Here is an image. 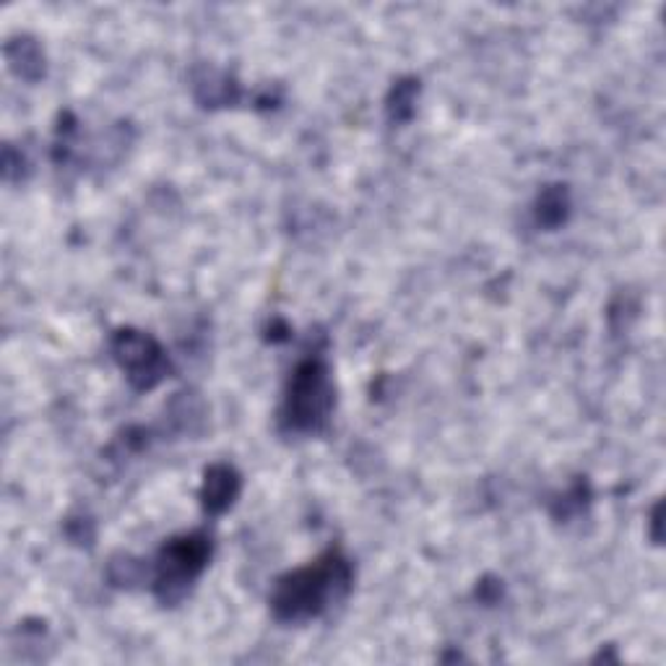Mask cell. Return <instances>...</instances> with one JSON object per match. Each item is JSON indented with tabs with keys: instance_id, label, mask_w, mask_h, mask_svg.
I'll return each instance as SVG.
<instances>
[{
	"instance_id": "6da1fadb",
	"label": "cell",
	"mask_w": 666,
	"mask_h": 666,
	"mask_svg": "<svg viewBox=\"0 0 666 666\" xmlns=\"http://www.w3.org/2000/svg\"><path fill=\"white\" fill-rule=\"evenodd\" d=\"M351 580L355 573L349 560L338 550H329L316 563L297 567L277 580L271 593L273 617L282 623H308L321 617L349 593Z\"/></svg>"
},
{
	"instance_id": "7a4b0ae2",
	"label": "cell",
	"mask_w": 666,
	"mask_h": 666,
	"mask_svg": "<svg viewBox=\"0 0 666 666\" xmlns=\"http://www.w3.org/2000/svg\"><path fill=\"white\" fill-rule=\"evenodd\" d=\"M333 409V383L331 370L323 357H308L297 364L286 383L282 411L284 433L316 435L329 424Z\"/></svg>"
},
{
	"instance_id": "3957f363",
	"label": "cell",
	"mask_w": 666,
	"mask_h": 666,
	"mask_svg": "<svg viewBox=\"0 0 666 666\" xmlns=\"http://www.w3.org/2000/svg\"><path fill=\"white\" fill-rule=\"evenodd\" d=\"M208 560H212V539L204 531L169 539L156 554L152 567L156 599L165 606L182 602L201 573L206 571Z\"/></svg>"
},
{
	"instance_id": "277c9868",
	"label": "cell",
	"mask_w": 666,
	"mask_h": 666,
	"mask_svg": "<svg viewBox=\"0 0 666 666\" xmlns=\"http://www.w3.org/2000/svg\"><path fill=\"white\" fill-rule=\"evenodd\" d=\"M110 349H113L115 362L120 364V370L126 372L128 383L136 390H152L167 377L169 359L159 342L149 333L120 329L113 336Z\"/></svg>"
},
{
	"instance_id": "5b68a950",
	"label": "cell",
	"mask_w": 666,
	"mask_h": 666,
	"mask_svg": "<svg viewBox=\"0 0 666 666\" xmlns=\"http://www.w3.org/2000/svg\"><path fill=\"white\" fill-rule=\"evenodd\" d=\"M243 479L230 463H214L206 469L204 485H201V505L208 515H221L230 511L234 500L240 498Z\"/></svg>"
},
{
	"instance_id": "8992f818",
	"label": "cell",
	"mask_w": 666,
	"mask_h": 666,
	"mask_svg": "<svg viewBox=\"0 0 666 666\" xmlns=\"http://www.w3.org/2000/svg\"><path fill=\"white\" fill-rule=\"evenodd\" d=\"M537 225L545 230H558L571 217V191L565 185H550L539 193L537 208H534Z\"/></svg>"
},
{
	"instance_id": "52a82bcc",
	"label": "cell",
	"mask_w": 666,
	"mask_h": 666,
	"mask_svg": "<svg viewBox=\"0 0 666 666\" xmlns=\"http://www.w3.org/2000/svg\"><path fill=\"white\" fill-rule=\"evenodd\" d=\"M195 97L206 107H221V104H232L238 100V87L230 76L219 74V71L206 68L204 74L195 76Z\"/></svg>"
},
{
	"instance_id": "ba28073f",
	"label": "cell",
	"mask_w": 666,
	"mask_h": 666,
	"mask_svg": "<svg viewBox=\"0 0 666 666\" xmlns=\"http://www.w3.org/2000/svg\"><path fill=\"white\" fill-rule=\"evenodd\" d=\"M417 94H420V81L417 78H404L388 94V117L390 123H407L414 115Z\"/></svg>"
},
{
	"instance_id": "9c48e42d",
	"label": "cell",
	"mask_w": 666,
	"mask_h": 666,
	"mask_svg": "<svg viewBox=\"0 0 666 666\" xmlns=\"http://www.w3.org/2000/svg\"><path fill=\"white\" fill-rule=\"evenodd\" d=\"M107 576L110 584L117 586V589H133L136 584L149 578V565H143V560L130 558V554H117L107 567Z\"/></svg>"
},
{
	"instance_id": "30bf717a",
	"label": "cell",
	"mask_w": 666,
	"mask_h": 666,
	"mask_svg": "<svg viewBox=\"0 0 666 666\" xmlns=\"http://www.w3.org/2000/svg\"><path fill=\"white\" fill-rule=\"evenodd\" d=\"M18 65H13L16 68L18 76L29 78V81H35L44 74V55L42 50L37 48V42H31V39H18Z\"/></svg>"
}]
</instances>
